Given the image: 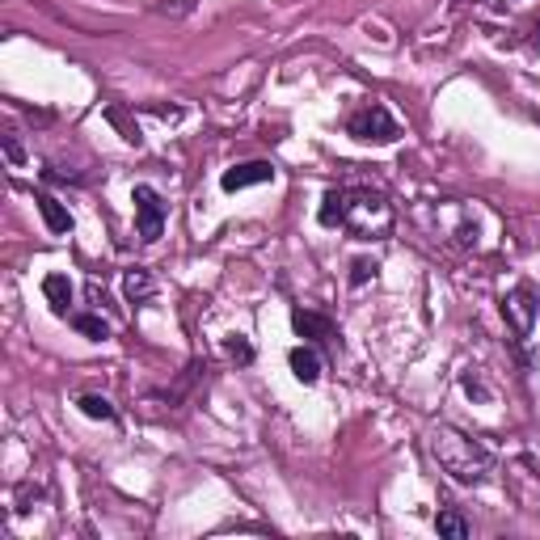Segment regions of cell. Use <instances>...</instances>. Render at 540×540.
<instances>
[{
	"mask_svg": "<svg viewBox=\"0 0 540 540\" xmlns=\"http://www.w3.org/2000/svg\"><path fill=\"white\" fill-rule=\"evenodd\" d=\"M5 157H9L13 165H22V161H26V157H22V144H17L13 135H5Z\"/></svg>",
	"mask_w": 540,
	"mask_h": 540,
	"instance_id": "obj_18",
	"label": "cell"
},
{
	"mask_svg": "<svg viewBox=\"0 0 540 540\" xmlns=\"http://www.w3.org/2000/svg\"><path fill=\"white\" fill-rule=\"evenodd\" d=\"M287 363H292V376H296L300 384H317V380H321V355L313 351V346H292Z\"/></svg>",
	"mask_w": 540,
	"mask_h": 540,
	"instance_id": "obj_9",
	"label": "cell"
},
{
	"mask_svg": "<svg viewBox=\"0 0 540 540\" xmlns=\"http://www.w3.org/2000/svg\"><path fill=\"white\" fill-rule=\"evenodd\" d=\"M43 296H47V304L55 308V313L68 317V304H72V283H68V275L51 270V275L43 279Z\"/></svg>",
	"mask_w": 540,
	"mask_h": 540,
	"instance_id": "obj_10",
	"label": "cell"
},
{
	"mask_svg": "<svg viewBox=\"0 0 540 540\" xmlns=\"http://www.w3.org/2000/svg\"><path fill=\"white\" fill-rule=\"evenodd\" d=\"M152 292H157V279H152L144 266H135V270H127V275H123V296L131 304H144Z\"/></svg>",
	"mask_w": 540,
	"mask_h": 540,
	"instance_id": "obj_11",
	"label": "cell"
},
{
	"mask_svg": "<svg viewBox=\"0 0 540 540\" xmlns=\"http://www.w3.org/2000/svg\"><path fill=\"white\" fill-rule=\"evenodd\" d=\"M131 203H135V233H140V241L144 245H152V241H161V233H165V220H169V207H165V199L152 190L148 182H140L131 190Z\"/></svg>",
	"mask_w": 540,
	"mask_h": 540,
	"instance_id": "obj_4",
	"label": "cell"
},
{
	"mask_svg": "<svg viewBox=\"0 0 540 540\" xmlns=\"http://www.w3.org/2000/svg\"><path fill=\"white\" fill-rule=\"evenodd\" d=\"M266 182H275V165L270 161H241V165L220 173V186L228 195H233V190H249V186H266Z\"/></svg>",
	"mask_w": 540,
	"mask_h": 540,
	"instance_id": "obj_6",
	"label": "cell"
},
{
	"mask_svg": "<svg viewBox=\"0 0 540 540\" xmlns=\"http://www.w3.org/2000/svg\"><path fill=\"white\" fill-rule=\"evenodd\" d=\"M376 270H380L376 258H355V262H351V287H363L368 279H376Z\"/></svg>",
	"mask_w": 540,
	"mask_h": 540,
	"instance_id": "obj_16",
	"label": "cell"
},
{
	"mask_svg": "<svg viewBox=\"0 0 540 540\" xmlns=\"http://www.w3.org/2000/svg\"><path fill=\"white\" fill-rule=\"evenodd\" d=\"M68 325H72V330H81L85 338H93V342L110 338V321H102L98 313H68Z\"/></svg>",
	"mask_w": 540,
	"mask_h": 540,
	"instance_id": "obj_12",
	"label": "cell"
},
{
	"mask_svg": "<svg viewBox=\"0 0 540 540\" xmlns=\"http://www.w3.org/2000/svg\"><path fill=\"white\" fill-rule=\"evenodd\" d=\"M38 211H43V220H47V228L55 237H64V233H72V211L55 199V195H47V190H38Z\"/></svg>",
	"mask_w": 540,
	"mask_h": 540,
	"instance_id": "obj_8",
	"label": "cell"
},
{
	"mask_svg": "<svg viewBox=\"0 0 540 540\" xmlns=\"http://www.w3.org/2000/svg\"><path fill=\"white\" fill-rule=\"evenodd\" d=\"M342 228L355 241H384L393 233V203L372 186H342Z\"/></svg>",
	"mask_w": 540,
	"mask_h": 540,
	"instance_id": "obj_2",
	"label": "cell"
},
{
	"mask_svg": "<svg viewBox=\"0 0 540 540\" xmlns=\"http://www.w3.org/2000/svg\"><path fill=\"white\" fill-rule=\"evenodd\" d=\"M224 351H228V359H237V363H254V346H249L241 334L224 338Z\"/></svg>",
	"mask_w": 540,
	"mask_h": 540,
	"instance_id": "obj_17",
	"label": "cell"
},
{
	"mask_svg": "<svg viewBox=\"0 0 540 540\" xmlns=\"http://www.w3.org/2000/svg\"><path fill=\"white\" fill-rule=\"evenodd\" d=\"M292 330L300 338H308V342H338V325L330 317L313 313V308H296V313H292Z\"/></svg>",
	"mask_w": 540,
	"mask_h": 540,
	"instance_id": "obj_7",
	"label": "cell"
},
{
	"mask_svg": "<svg viewBox=\"0 0 540 540\" xmlns=\"http://www.w3.org/2000/svg\"><path fill=\"white\" fill-rule=\"evenodd\" d=\"M427 448L435 456V465L456 477V481H465V486H477V481H486L490 469H494V456L490 448L481 439L465 435V431H456V427H435L427 435Z\"/></svg>",
	"mask_w": 540,
	"mask_h": 540,
	"instance_id": "obj_1",
	"label": "cell"
},
{
	"mask_svg": "<svg viewBox=\"0 0 540 540\" xmlns=\"http://www.w3.org/2000/svg\"><path fill=\"white\" fill-rule=\"evenodd\" d=\"M76 405H81V414H85V418H102V422H114V405H110L106 397H98V393H85V397L76 401Z\"/></svg>",
	"mask_w": 540,
	"mask_h": 540,
	"instance_id": "obj_14",
	"label": "cell"
},
{
	"mask_svg": "<svg viewBox=\"0 0 540 540\" xmlns=\"http://www.w3.org/2000/svg\"><path fill=\"white\" fill-rule=\"evenodd\" d=\"M498 308H503V317H507V325H511V334H515V338H532L540 304H536V296L528 292V287H511Z\"/></svg>",
	"mask_w": 540,
	"mask_h": 540,
	"instance_id": "obj_5",
	"label": "cell"
},
{
	"mask_svg": "<svg viewBox=\"0 0 540 540\" xmlns=\"http://www.w3.org/2000/svg\"><path fill=\"white\" fill-rule=\"evenodd\" d=\"M317 220H321L325 228H342V186L325 190V199H321V211H317Z\"/></svg>",
	"mask_w": 540,
	"mask_h": 540,
	"instance_id": "obj_13",
	"label": "cell"
},
{
	"mask_svg": "<svg viewBox=\"0 0 540 540\" xmlns=\"http://www.w3.org/2000/svg\"><path fill=\"white\" fill-rule=\"evenodd\" d=\"M346 135H355L363 144H393L401 135V123L393 119L384 102H363L351 119H346Z\"/></svg>",
	"mask_w": 540,
	"mask_h": 540,
	"instance_id": "obj_3",
	"label": "cell"
},
{
	"mask_svg": "<svg viewBox=\"0 0 540 540\" xmlns=\"http://www.w3.org/2000/svg\"><path fill=\"white\" fill-rule=\"evenodd\" d=\"M435 528H439V536H452V540H465L469 536V524L456 511H439L435 515Z\"/></svg>",
	"mask_w": 540,
	"mask_h": 540,
	"instance_id": "obj_15",
	"label": "cell"
}]
</instances>
